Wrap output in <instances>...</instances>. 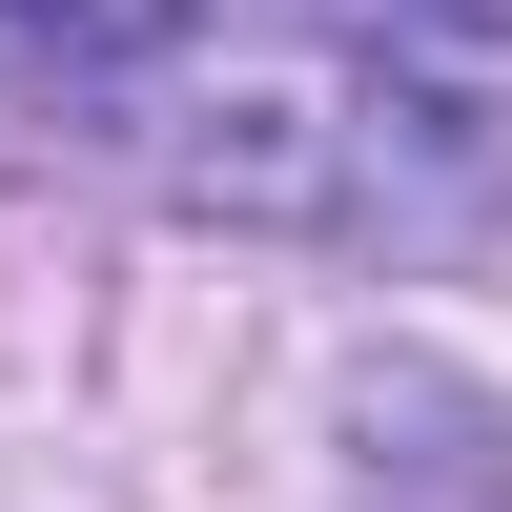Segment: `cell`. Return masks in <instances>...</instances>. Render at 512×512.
Instances as JSON below:
<instances>
[{
    "label": "cell",
    "mask_w": 512,
    "mask_h": 512,
    "mask_svg": "<svg viewBox=\"0 0 512 512\" xmlns=\"http://www.w3.org/2000/svg\"><path fill=\"white\" fill-rule=\"evenodd\" d=\"M185 21L205 0H0V41L41 82H144V62H185Z\"/></svg>",
    "instance_id": "1"
}]
</instances>
